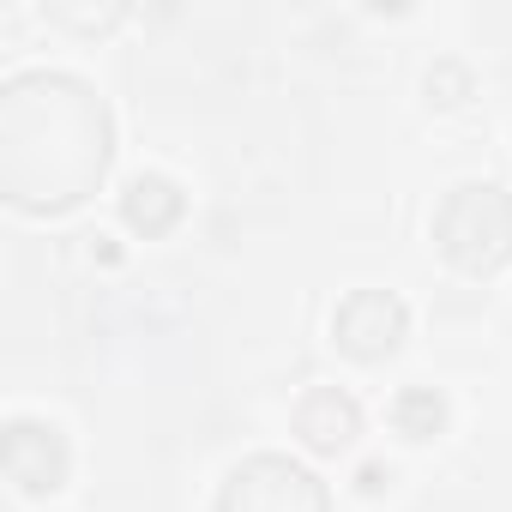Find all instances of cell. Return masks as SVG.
<instances>
[{
    "instance_id": "1",
    "label": "cell",
    "mask_w": 512,
    "mask_h": 512,
    "mask_svg": "<svg viewBox=\"0 0 512 512\" xmlns=\"http://www.w3.org/2000/svg\"><path fill=\"white\" fill-rule=\"evenodd\" d=\"M115 163L109 103L55 67H31L0 85V199L25 217L79 211Z\"/></svg>"
},
{
    "instance_id": "2",
    "label": "cell",
    "mask_w": 512,
    "mask_h": 512,
    "mask_svg": "<svg viewBox=\"0 0 512 512\" xmlns=\"http://www.w3.org/2000/svg\"><path fill=\"white\" fill-rule=\"evenodd\" d=\"M434 247L464 278H494L512 266V193L500 181H458L434 205Z\"/></svg>"
},
{
    "instance_id": "3",
    "label": "cell",
    "mask_w": 512,
    "mask_h": 512,
    "mask_svg": "<svg viewBox=\"0 0 512 512\" xmlns=\"http://www.w3.org/2000/svg\"><path fill=\"white\" fill-rule=\"evenodd\" d=\"M217 512H332V488L284 452H253L223 476Z\"/></svg>"
},
{
    "instance_id": "4",
    "label": "cell",
    "mask_w": 512,
    "mask_h": 512,
    "mask_svg": "<svg viewBox=\"0 0 512 512\" xmlns=\"http://www.w3.org/2000/svg\"><path fill=\"white\" fill-rule=\"evenodd\" d=\"M410 338V308L392 290H350L332 314V344L356 362H386Z\"/></svg>"
},
{
    "instance_id": "5",
    "label": "cell",
    "mask_w": 512,
    "mask_h": 512,
    "mask_svg": "<svg viewBox=\"0 0 512 512\" xmlns=\"http://www.w3.org/2000/svg\"><path fill=\"white\" fill-rule=\"evenodd\" d=\"M0 452H7V482H13L19 494H55V488H67V476H73V446H67V434H61L55 422H43V416H13Z\"/></svg>"
},
{
    "instance_id": "6",
    "label": "cell",
    "mask_w": 512,
    "mask_h": 512,
    "mask_svg": "<svg viewBox=\"0 0 512 512\" xmlns=\"http://www.w3.org/2000/svg\"><path fill=\"white\" fill-rule=\"evenodd\" d=\"M290 428H296V440H302L314 458H338V452H350L356 434H362V404H356L344 386H308V392L296 398V410H290Z\"/></svg>"
},
{
    "instance_id": "7",
    "label": "cell",
    "mask_w": 512,
    "mask_h": 512,
    "mask_svg": "<svg viewBox=\"0 0 512 512\" xmlns=\"http://www.w3.org/2000/svg\"><path fill=\"white\" fill-rule=\"evenodd\" d=\"M181 211H187V193L169 181V175H133L127 187H121V223L133 229V235H145V241H157V235H169L175 223H181Z\"/></svg>"
},
{
    "instance_id": "8",
    "label": "cell",
    "mask_w": 512,
    "mask_h": 512,
    "mask_svg": "<svg viewBox=\"0 0 512 512\" xmlns=\"http://www.w3.org/2000/svg\"><path fill=\"white\" fill-rule=\"evenodd\" d=\"M392 428H398L404 440H434V434H446V398H440L434 386H404V392L392 398Z\"/></svg>"
},
{
    "instance_id": "9",
    "label": "cell",
    "mask_w": 512,
    "mask_h": 512,
    "mask_svg": "<svg viewBox=\"0 0 512 512\" xmlns=\"http://www.w3.org/2000/svg\"><path fill=\"white\" fill-rule=\"evenodd\" d=\"M422 91H428V103H434V109H464V103L476 97V73H470L464 61H452V55H446V61H434V67H428Z\"/></svg>"
},
{
    "instance_id": "10",
    "label": "cell",
    "mask_w": 512,
    "mask_h": 512,
    "mask_svg": "<svg viewBox=\"0 0 512 512\" xmlns=\"http://www.w3.org/2000/svg\"><path fill=\"white\" fill-rule=\"evenodd\" d=\"M386 482H392V470H386V464H362V470H356V488H362V494H380Z\"/></svg>"
}]
</instances>
